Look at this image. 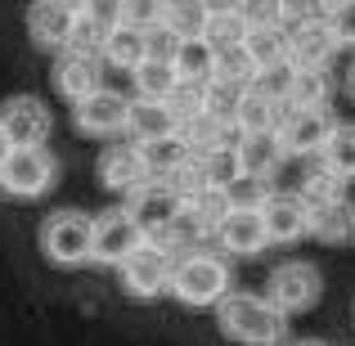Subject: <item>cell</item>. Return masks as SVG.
I'll use <instances>...</instances> for the list:
<instances>
[{"mask_svg": "<svg viewBox=\"0 0 355 346\" xmlns=\"http://www.w3.org/2000/svg\"><path fill=\"white\" fill-rule=\"evenodd\" d=\"M230 293H234V270H230V261L220 257V252L189 248V252L175 257L166 297H175V302L189 306V311H216Z\"/></svg>", "mask_w": 355, "mask_h": 346, "instance_id": "obj_1", "label": "cell"}, {"mask_svg": "<svg viewBox=\"0 0 355 346\" xmlns=\"http://www.w3.org/2000/svg\"><path fill=\"white\" fill-rule=\"evenodd\" d=\"M216 329L234 346H284L288 320L261 293H230L216 306Z\"/></svg>", "mask_w": 355, "mask_h": 346, "instance_id": "obj_2", "label": "cell"}, {"mask_svg": "<svg viewBox=\"0 0 355 346\" xmlns=\"http://www.w3.org/2000/svg\"><path fill=\"white\" fill-rule=\"evenodd\" d=\"M90 239H95V216L81 207H59L41 220L36 243H41V257L54 270H81L90 266Z\"/></svg>", "mask_w": 355, "mask_h": 346, "instance_id": "obj_3", "label": "cell"}, {"mask_svg": "<svg viewBox=\"0 0 355 346\" xmlns=\"http://www.w3.org/2000/svg\"><path fill=\"white\" fill-rule=\"evenodd\" d=\"M261 297H266V302L275 306L284 320H293V315H306V311H315V306H320L324 275H320V266H315V261L288 257V261H279V266L270 270L266 293H261Z\"/></svg>", "mask_w": 355, "mask_h": 346, "instance_id": "obj_4", "label": "cell"}, {"mask_svg": "<svg viewBox=\"0 0 355 346\" xmlns=\"http://www.w3.org/2000/svg\"><path fill=\"white\" fill-rule=\"evenodd\" d=\"M59 184V153L45 148H14L0 171V193L14 202H36Z\"/></svg>", "mask_w": 355, "mask_h": 346, "instance_id": "obj_5", "label": "cell"}, {"mask_svg": "<svg viewBox=\"0 0 355 346\" xmlns=\"http://www.w3.org/2000/svg\"><path fill=\"white\" fill-rule=\"evenodd\" d=\"M171 266H175V252L144 239V248H139L126 266H117V284L130 302H157V297H166V288H171Z\"/></svg>", "mask_w": 355, "mask_h": 346, "instance_id": "obj_6", "label": "cell"}, {"mask_svg": "<svg viewBox=\"0 0 355 346\" xmlns=\"http://www.w3.org/2000/svg\"><path fill=\"white\" fill-rule=\"evenodd\" d=\"M180 189L166 180H144L135 193L126 198V211L130 220L139 225V234H144L148 243H162L166 248V234L175 230V220H180Z\"/></svg>", "mask_w": 355, "mask_h": 346, "instance_id": "obj_7", "label": "cell"}, {"mask_svg": "<svg viewBox=\"0 0 355 346\" xmlns=\"http://www.w3.org/2000/svg\"><path fill=\"white\" fill-rule=\"evenodd\" d=\"M0 135L14 148H45L54 135V108L41 95H9L0 99Z\"/></svg>", "mask_w": 355, "mask_h": 346, "instance_id": "obj_8", "label": "cell"}, {"mask_svg": "<svg viewBox=\"0 0 355 346\" xmlns=\"http://www.w3.org/2000/svg\"><path fill=\"white\" fill-rule=\"evenodd\" d=\"M144 248V234H139V225L130 220L126 207H108L95 216V239H90V266H126L135 252Z\"/></svg>", "mask_w": 355, "mask_h": 346, "instance_id": "obj_9", "label": "cell"}, {"mask_svg": "<svg viewBox=\"0 0 355 346\" xmlns=\"http://www.w3.org/2000/svg\"><path fill=\"white\" fill-rule=\"evenodd\" d=\"M257 216L275 248H297V243L311 239V207L297 198V189H270L266 202L257 207Z\"/></svg>", "mask_w": 355, "mask_h": 346, "instance_id": "obj_10", "label": "cell"}, {"mask_svg": "<svg viewBox=\"0 0 355 346\" xmlns=\"http://www.w3.org/2000/svg\"><path fill=\"white\" fill-rule=\"evenodd\" d=\"M333 126H338V117L329 108H288L279 130H275V139L284 148V157H320V148L333 135Z\"/></svg>", "mask_w": 355, "mask_h": 346, "instance_id": "obj_11", "label": "cell"}, {"mask_svg": "<svg viewBox=\"0 0 355 346\" xmlns=\"http://www.w3.org/2000/svg\"><path fill=\"white\" fill-rule=\"evenodd\" d=\"M126 108H130V99L104 86L90 99L72 104V126H77V135H86V139H121L126 135Z\"/></svg>", "mask_w": 355, "mask_h": 346, "instance_id": "obj_12", "label": "cell"}, {"mask_svg": "<svg viewBox=\"0 0 355 346\" xmlns=\"http://www.w3.org/2000/svg\"><path fill=\"white\" fill-rule=\"evenodd\" d=\"M27 41L45 54H63L72 45L77 32V5H63V0H41V5L27 9Z\"/></svg>", "mask_w": 355, "mask_h": 346, "instance_id": "obj_13", "label": "cell"}, {"mask_svg": "<svg viewBox=\"0 0 355 346\" xmlns=\"http://www.w3.org/2000/svg\"><path fill=\"white\" fill-rule=\"evenodd\" d=\"M50 81H54V90H59V99L81 104V99H90L95 90H104V63H99V54L63 50V54H54Z\"/></svg>", "mask_w": 355, "mask_h": 346, "instance_id": "obj_14", "label": "cell"}, {"mask_svg": "<svg viewBox=\"0 0 355 346\" xmlns=\"http://www.w3.org/2000/svg\"><path fill=\"white\" fill-rule=\"evenodd\" d=\"M333 54H338V41L324 23V9H311L302 23L288 27V63L293 68H329Z\"/></svg>", "mask_w": 355, "mask_h": 346, "instance_id": "obj_15", "label": "cell"}, {"mask_svg": "<svg viewBox=\"0 0 355 346\" xmlns=\"http://www.w3.org/2000/svg\"><path fill=\"white\" fill-rule=\"evenodd\" d=\"M216 248H220V257H239V261H257L261 252L270 248V239H266V225H261V216L257 211H239V207H230V216L216 225Z\"/></svg>", "mask_w": 355, "mask_h": 346, "instance_id": "obj_16", "label": "cell"}, {"mask_svg": "<svg viewBox=\"0 0 355 346\" xmlns=\"http://www.w3.org/2000/svg\"><path fill=\"white\" fill-rule=\"evenodd\" d=\"M95 175H99V184H104L108 193L130 198V193L144 184V166H139L135 144H104V153L95 157Z\"/></svg>", "mask_w": 355, "mask_h": 346, "instance_id": "obj_17", "label": "cell"}, {"mask_svg": "<svg viewBox=\"0 0 355 346\" xmlns=\"http://www.w3.org/2000/svg\"><path fill=\"white\" fill-rule=\"evenodd\" d=\"M311 239L324 243V248H351L355 243V198L324 202V207H311Z\"/></svg>", "mask_w": 355, "mask_h": 346, "instance_id": "obj_18", "label": "cell"}, {"mask_svg": "<svg viewBox=\"0 0 355 346\" xmlns=\"http://www.w3.org/2000/svg\"><path fill=\"white\" fill-rule=\"evenodd\" d=\"M234 153H239L243 175H248V180H261V184H270L279 175V166L288 162L275 135H234Z\"/></svg>", "mask_w": 355, "mask_h": 346, "instance_id": "obj_19", "label": "cell"}, {"mask_svg": "<svg viewBox=\"0 0 355 346\" xmlns=\"http://www.w3.org/2000/svg\"><path fill=\"white\" fill-rule=\"evenodd\" d=\"M135 153H139V166H144V180H166V184H175V180L184 175V166H189V148H184L175 135L148 139V144H135Z\"/></svg>", "mask_w": 355, "mask_h": 346, "instance_id": "obj_20", "label": "cell"}, {"mask_svg": "<svg viewBox=\"0 0 355 346\" xmlns=\"http://www.w3.org/2000/svg\"><path fill=\"white\" fill-rule=\"evenodd\" d=\"M175 135V117L166 104L153 99H130L126 108V144H148V139H166Z\"/></svg>", "mask_w": 355, "mask_h": 346, "instance_id": "obj_21", "label": "cell"}, {"mask_svg": "<svg viewBox=\"0 0 355 346\" xmlns=\"http://www.w3.org/2000/svg\"><path fill=\"white\" fill-rule=\"evenodd\" d=\"M202 41L211 50H239L248 41V14L243 5H207V18H202Z\"/></svg>", "mask_w": 355, "mask_h": 346, "instance_id": "obj_22", "label": "cell"}, {"mask_svg": "<svg viewBox=\"0 0 355 346\" xmlns=\"http://www.w3.org/2000/svg\"><path fill=\"white\" fill-rule=\"evenodd\" d=\"M211 59H216V50H211L202 36L171 41V72H175L180 86H207L211 81Z\"/></svg>", "mask_w": 355, "mask_h": 346, "instance_id": "obj_23", "label": "cell"}, {"mask_svg": "<svg viewBox=\"0 0 355 346\" xmlns=\"http://www.w3.org/2000/svg\"><path fill=\"white\" fill-rule=\"evenodd\" d=\"M320 171H329L338 184H355V121H338L333 135L320 148Z\"/></svg>", "mask_w": 355, "mask_h": 346, "instance_id": "obj_24", "label": "cell"}, {"mask_svg": "<svg viewBox=\"0 0 355 346\" xmlns=\"http://www.w3.org/2000/svg\"><path fill=\"white\" fill-rule=\"evenodd\" d=\"M130 86H135V99L166 104V99L180 90V81H175V72H171V59H153V54H144L139 68L130 72Z\"/></svg>", "mask_w": 355, "mask_h": 346, "instance_id": "obj_25", "label": "cell"}, {"mask_svg": "<svg viewBox=\"0 0 355 346\" xmlns=\"http://www.w3.org/2000/svg\"><path fill=\"white\" fill-rule=\"evenodd\" d=\"M144 54H148V36L126 32V27H113V32L104 36V45H99V63H108V68H117V72H135Z\"/></svg>", "mask_w": 355, "mask_h": 346, "instance_id": "obj_26", "label": "cell"}, {"mask_svg": "<svg viewBox=\"0 0 355 346\" xmlns=\"http://www.w3.org/2000/svg\"><path fill=\"white\" fill-rule=\"evenodd\" d=\"M329 99H333V77H329V68H293L288 108H329Z\"/></svg>", "mask_w": 355, "mask_h": 346, "instance_id": "obj_27", "label": "cell"}, {"mask_svg": "<svg viewBox=\"0 0 355 346\" xmlns=\"http://www.w3.org/2000/svg\"><path fill=\"white\" fill-rule=\"evenodd\" d=\"M284 113L288 108H279V104H270V99H261V95L248 90L243 104H239V117H234V135H275Z\"/></svg>", "mask_w": 355, "mask_h": 346, "instance_id": "obj_28", "label": "cell"}, {"mask_svg": "<svg viewBox=\"0 0 355 346\" xmlns=\"http://www.w3.org/2000/svg\"><path fill=\"white\" fill-rule=\"evenodd\" d=\"M202 18H207V5L162 0V27H157V32L171 36V41H189V36H202Z\"/></svg>", "mask_w": 355, "mask_h": 346, "instance_id": "obj_29", "label": "cell"}, {"mask_svg": "<svg viewBox=\"0 0 355 346\" xmlns=\"http://www.w3.org/2000/svg\"><path fill=\"white\" fill-rule=\"evenodd\" d=\"M252 77H257V68H252V59H248V50H220L216 59H211V81L216 86H239V90H248L252 86Z\"/></svg>", "mask_w": 355, "mask_h": 346, "instance_id": "obj_30", "label": "cell"}, {"mask_svg": "<svg viewBox=\"0 0 355 346\" xmlns=\"http://www.w3.org/2000/svg\"><path fill=\"white\" fill-rule=\"evenodd\" d=\"M117 27L139 36H153L162 27V0H121L117 5Z\"/></svg>", "mask_w": 355, "mask_h": 346, "instance_id": "obj_31", "label": "cell"}, {"mask_svg": "<svg viewBox=\"0 0 355 346\" xmlns=\"http://www.w3.org/2000/svg\"><path fill=\"white\" fill-rule=\"evenodd\" d=\"M297 198L306 202V207H324V202H338V198H347V184H338L329 171H306L302 175V184H297Z\"/></svg>", "mask_w": 355, "mask_h": 346, "instance_id": "obj_32", "label": "cell"}, {"mask_svg": "<svg viewBox=\"0 0 355 346\" xmlns=\"http://www.w3.org/2000/svg\"><path fill=\"white\" fill-rule=\"evenodd\" d=\"M288 86H293V68H266V72H257L252 77V95H261V99H270V104H279V108H288Z\"/></svg>", "mask_w": 355, "mask_h": 346, "instance_id": "obj_33", "label": "cell"}, {"mask_svg": "<svg viewBox=\"0 0 355 346\" xmlns=\"http://www.w3.org/2000/svg\"><path fill=\"white\" fill-rule=\"evenodd\" d=\"M324 23H329V32H333V41H338V50H355V0L324 9Z\"/></svg>", "mask_w": 355, "mask_h": 346, "instance_id": "obj_34", "label": "cell"}, {"mask_svg": "<svg viewBox=\"0 0 355 346\" xmlns=\"http://www.w3.org/2000/svg\"><path fill=\"white\" fill-rule=\"evenodd\" d=\"M284 346H333V342H324V338H288Z\"/></svg>", "mask_w": 355, "mask_h": 346, "instance_id": "obj_35", "label": "cell"}, {"mask_svg": "<svg viewBox=\"0 0 355 346\" xmlns=\"http://www.w3.org/2000/svg\"><path fill=\"white\" fill-rule=\"evenodd\" d=\"M9 153H14V144H9L5 135H0V171H5V162H9Z\"/></svg>", "mask_w": 355, "mask_h": 346, "instance_id": "obj_36", "label": "cell"}, {"mask_svg": "<svg viewBox=\"0 0 355 346\" xmlns=\"http://www.w3.org/2000/svg\"><path fill=\"white\" fill-rule=\"evenodd\" d=\"M347 95L355 99V63H351V68H347Z\"/></svg>", "mask_w": 355, "mask_h": 346, "instance_id": "obj_37", "label": "cell"}, {"mask_svg": "<svg viewBox=\"0 0 355 346\" xmlns=\"http://www.w3.org/2000/svg\"><path fill=\"white\" fill-rule=\"evenodd\" d=\"M351 315H355V306H351Z\"/></svg>", "mask_w": 355, "mask_h": 346, "instance_id": "obj_38", "label": "cell"}]
</instances>
